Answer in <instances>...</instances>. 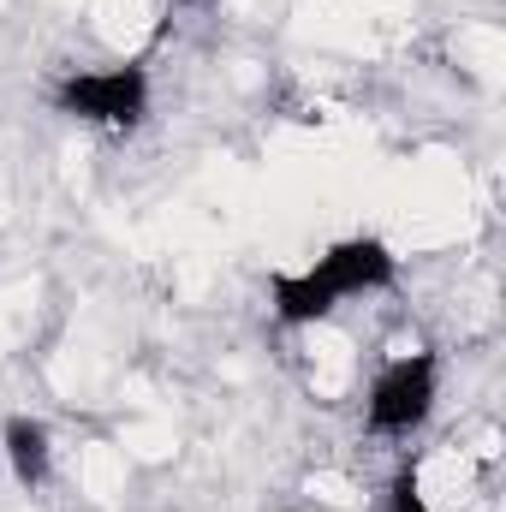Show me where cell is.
I'll return each instance as SVG.
<instances>
[{
	"label": "cell",
	"mask_w": 506,
	"mask_h": 512,
	"mask_svg": "<svg viewBox=\"0 0 506 512\" xmlns=\"http://www.w3.org/2000/svg\"><path fill=\"white\" fill-rule=\"evenodd\" d=\"M399 274L393 251L381 239H340L316 256L310 268H280L268 280V298H274V316L286 328H322L346 298H364V292H387Z\"/></svg>",
	"instance_id": "6da1fadb"
},
{
	"label": "cell",
	"mask_w": 506,
	"mask_h": 512,
	"mask_svg": "<svg viewBox=\"0 0 506 512\" xmlns=\"http://www.w3.org/2000/svg\"><path fill=\"white\" fill-rule=\"evenodd\" d=\"M435 399H441V364H435V352H399V358L381 364L376 382H370L364 423L381 441H405V435H417L429 423Z\"/></svg>",
	"instance_id": "7a4b0ae2"
},
{
	"label": "cell",
	"mask_w": 506,
	"mask_h": 512,
	"mask_svg": "<svg viewBox=\"0 0 506 512\" xmlns=\"http://www.w3.org/2000/svg\"><path fill=\"white\" fill-rule=\"evenodd\" d=\"M60 114H72L84 126H102V131H131L149 114V72L131 66V60L72 72L60 84Z\"/></svg>",
	"instance_id": "3957f363"
},
{
	"label": "cell",
	"mask_w": 506,
	"mask_h": 512,
	"mask_svg": "<svg viewBox=\"0 0 506 512\" xmlns=\"http://www.w3.org/2000/svg\"><path fill=\"white\" fill-rule=\"evenodd\" d=\"M0 441H6V465H12V477H18L24 489H42V483L54 477V435H48V423L12 417Z\"/></svg>",
	"instance_id": "277c9868"
},
{
	"label": "cell",
	"mask_w": 506,
	"mask_h": 512,
	"mask_svg": "<svg viewBox=\"0 0 506 512\" xmlns=\"http://www.w3.org/2000/svg\"><path fill=\"white\" fill-rule=\"evenodd\" d=\"M179 6H191V0H179Z\"/></svg>",
	"instance_id": "5b68a950"
}]
</instances>
